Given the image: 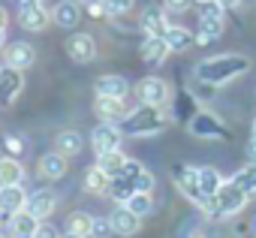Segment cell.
Segmentation results:
<instances>
[{
    "instance_id": "6da1fadb",
    "label": "cell",
    "mask_w": 256,
    "mask_h": 238,
    "mask_svg": "<svg viewBox=\"0 0 256 238\" xmlns=\"http://www.w3.org/2000/svg\"><path fill=\"white\" fill-rule=\"evenodd\" d=\"M247 70H250V60L244 54H217L196 66V78L205 84H226V82L244 76Z\"/></svg>"
},
{
    "instance_id": "7a4b0ae2",
    "label": "cell",
    "mask_w": 256,
    "mask_h": 238,
    "mask_svg": "<svg viewBox=\"0 0 256 238\" xmlns=\"http://www.w3.org/2000/svg\"><path fill=\"white\" fill-rule=\"evenodd\" d=\"M166 106H139L133 108V114L124 121V133L126 136H151V133H160L166 127Z\"/></svg>"
},
{
    "instance_id": "3957f363",
    "label": "cell",
    "mask_w": 256,
    "mask_h": 238,
    "mask_svg": "<svg viewBox=\"0 0 256 238\" xmlns=\"http://www.w3.org/2000/svg\"><path fill=\"white\" fill-rule=\"evenodd\" d=\"M196 169H199V166H178V169H175V184H178V190H181L193 205H199L208 217H214L217 199L202 193V187H199V172H196Z\"/></svg>"
},
{
    "instance_id": "277c9868",
    "label": "cell",
    "mask_w": 256,
    "mask_h": 238,
    "mask_svg": "<svg viewBox=\"0 0 256 238\" xmlns=\"http://www.w3.org/2000/svg\"><path fill=\"white\" fill-rule=\"evenodd\" d=\"M223 28H226V22H223V6L217 4H205V12L199 16V36H196V42L199 46H208V42H214V40H220L223 36Z\"/></svg>"
},
{
    "instance_id": "5b68a950",
    "label": "cell",
    "mask_w": 256,
    "mask_h": 238,
    "mask_svg": "<svg viewBox=\"0 0 256 238\" xmlns=\"http://www.w3.org/2000/svg\"><path fill=\"white\" fill-rule=\"evenodd\" d=\"M217 211H214V217H232V214H238L244 205H247V193L229 178L220 190H217Z\"/></svg>"
},
{
    "instance_id": "8992f818",
    "label": "cell",
    "mask_w": 256,
    "mask_h": 238,
    "mask_svg": "<svg viewBox=\"0 0 256 238\" xmlns=\"http://www.w3.org/2000/svg\"><path fill=\"white\" fill-rule=\"evenodd\" d=\"M94 112L100 114V121H108V124L126 121V118L133 114V108L126 106V96H96Z\"/></svg>"
},
{
    "instance_id": "52a82bcc",
    "label": "cell",
    "mask_w": 256,
    "mask_h": 238,
    "mask_svg": "<svg viewBox=\"0 0 256 238\" xmlns=\"http://www.w3.org/2000/svg\"><path fill=\"white\" fill-rule=\"evenodd\" d=\"M120 142H124V130H118V127L108 124V121H100V127H94V133H90V148H94L96 154L120 151Z\"/></svg>"
},
{
    "instance_id": "ba28073f",
    "label": "cell",
    "mask_w": 256,
    "mask_h": 238,
    "mask_svg": "<svg viewBox=\"0 0 256 238\" xmlns=\"http://www.w3.org/2000/svg\"><path fill=\"white\" fill-rule=\"evenodd\" d=\"M169 84L163 82V78H154V76H148V78H142L139 84H136V96H139V102H145V106H166L169 102Z\"/></svg>"
},
{
    "instance_id": "9c48e42d",
    "label": "cell",
    "mask_w": 256,
    "mask_h": 238,
    "mask_svg": "<svg viewBox=\"0 0 256 238\" xmlns=\"http://www.w3.org/2000/svg\"><path fill=\"white\" fill-rule=\"evenodd\" d=\"M190 133L196 139H226V127L217 121L211 112H196L190 118Z\"/></svg>"
},
{
    "instance_id": "30bf717a",
    "label": "cell",
    "mask_w": 256,
    "mask_h": 238,
    "mask_svg": "<svg viewBox=\"0 0 256 238\" xmlns=\"http://www.w3.org/2000/svg\"><path fill=\"white\" fill-rule=\"evenodd\" d=\"M22 72L24 70H16L10 64L0 66V106H10L22 94V88H24V76Z\"/></svg>"
},
{
    "instance_id": "8fae6325",
    "label": "cell",
    "mask_w": 256,
    "mask_h": 238,
    "mask_svg": "<svg viewBox=\"0 0 256 238\" xmlns=\"http://www.w3.org/2000/svg\"><path fill=\"white\" fill-rule=\"evenodd\" d=\"M66 54H70V60H76V64H90V60L96 58V42H94V36H90V34H72V36L66 40Z\"/></svg>"
},
{
    "instance_id": "7c38bea8",
    "label": "cell",
    "mask_w": 256,
    "mask_h": 238,
    "mask_svg": "<svg viewBox=\"0 0 256 238\" xmlns=\"http://www.w3.org/2000/svg\"><path fill=\"white\" fill-rule=\"evenodd\" d=\"M108 220H112V229H114V235H124V238H130V235H136L139 232V214L136 211H130V205H118L112 214H108Z\"/></svg>"
},
{
    "instance_id": "4fadbf2b",
    "label": "cell",
    "mask_w": 256,
    "mask_h": 238,
    "mask_svg": "<svg viewBox=\"0 0 256 238\" xmlns=\"http://www.w3.org/2000/svg\"><path fill=\"white\" fill-rule=\"evenodd\" d=\"M139 28H142V34H145V36H166V30H169L166 6H154V4H151V6L142 12Z\"/></svg>"
},
{
    "instance_id": "5bb4252c",
    "label": "cell",
    "mask_w": 256,
    "mask_h": 238,
    "mask_svg": "<svg viewBox=\"0 0 256 238\" xmlns=\"http://www.w3.org/2000/svg\"><path fill=\"white\" fill-rule=\"evenodd\" d=\"M54 205H58V196H54V190H48V187H42V190H34L30 196H28V211L34 214V217H40V220H46L52 211H54Z\"/></svg>"
},
{
    "instance_id": "9a60e30c",
    "label": "cell",
    "mask_w": 256,
    "mask_h": 238,
    "mask_svg": "<svg viewBox=\"0 0 256 238\" xmlns=\"http://www.w3.org/2000/svg\"><path fill=\"white\" fill-rule=\"evenodd\" d=\"M28 196H30V193H24V187H22V184L0 187V208H4V214H6V217H12V214L24 211Z\"/></svg>"
},
{
    "instance_id": "2e32d148",
    "label": "cell",
    "mask_w": 256,
    "mask_h": 238,
    "mask_svg": "<svg viewBox=\"0 0 256 238\" xmlns=\"http://www.w3.org/2000/svg\"><path fill=\"white\" fill-rule=\"evenodd\" d=\"M4 58H6L10 66H16V70H28V66H34L36 52H34L30 42H10V46L4 48Z\"/></svg>"
},
{
    "instance_id": "e0dca14e",
    "label": "cell",
    "mask_w": 256,
    "mask_h": 238,
    "mask_svg": "<svg viewBox=\"0 0 256 238\" xmlns=\"http://www.w3.org/2000/svg\"><path fill=\"white\" fill-rule=\"evenodd\" d=\"M18 24L24 28V30H46L48 24H52V12L46 10V6H24L22 12H18Z\"/></svg>"
},
{
    "instance_id": "ac0fdd59",
    "label": "cell",
    "mask_w": 256,
    "mask_h": 238,
    "mask_svg": "<svg viewBox=\"0 0 256 238\" xmlns=\"http://www.w3.org/2000/svg\"><path fill=\"white\" fill-rule=\"evenodd\" d=\"M40 217H34L28 208L24 211H18V214H12L10 217V232H12V238H34L36 235V229H40Z\"/></svg>"
},
{
    "instance_id": "d6986e66",
    "label": "cell",
    "mask_w": 256,
    "mask_h": 238,
    "mask_svg": "<svg viewBox=\"0 0 256 238\" xmlns=\"http://www.w3.org/2000/svg\"><path fill=\"white\" fill-rule=\"evenodd\" d=\"M78 18H82V6L76 4V0H60V4H54V10H52V22L58 24V28H76L78 24Z\"/></svg>"
},
{
    "instance_id": "ffe728a7",
    "label": "cell",
    "mask_w": 256,
    "mask_h": 238,
    "mask_svg": "<svg viewBox=\"0 0 256 238\" xmlns=\"http://www.w3.org/2000/svg\"><path fill=\"white\" fill-rule=\"evenodd\" d=\"M169 42H166V36H145V42H142V48H139V54H142V60L145 64H163L166 58H169Z\"/></svg>"
},
{
    "instance_id": "44dd1931",
    "label": "cell",
    "mask_w": 256,
    "mask_h": 238,
    "mask_svg": "<svg viewBox=\"0 0 256 238\" xmlns=\"http://www.w3.org/2000/svg\"><path fill=\"white\" fill-rule=\"evenodd\" d=\"M40 175L48 178V181L64 178V175H66V157H64L60 151H48V154H42V157H40Z\"/></svg>"
},
{
    "instance_id": "7402d4cb",
    "label": "cell",
    "mask_w": 256,
    "mask_h": 238,
    "mask_svg": "<svg viewBox=\"0 0 256 238\" xmlns=\"http://www.w3.org/2000/svg\"><path fill=\"white\" fill-rule=\"evenodd\" d=\"M130 84L124 76H100L96 78V96H126Z\"/></svg>"
},
{
    "instance_id": "603a6c76",
    "label": "cell",
    "mask_w": 256,
    "mask_h": 238,
    "mask_svg": "<svg viewBox=\"0 0 256 238\" xmlns=\"http://www.w3.org/2000/svg\"><path fill=\"white\" fill-rule=\"evenodd\" d=\"M108 187H112V175H108L106 169H100V166H90V169L84 172V190H88V193L106 196V193H108Z\"/></svg>"
},
{
    "instance_id": "cb8c5ba5",
    "label": "cell",
    "mask_w": 256,
    "mask_h": 238,
    "mask_svg": "<svg viewBox=\"0 0 256 238\" xmlns=\"http://www.w3.org/2000/svg\"><path fill=\"white\" fill-rule=\"evenodd\" d=\"M22 178H24V166L16 157H0V187L22 184Z\"/></svg>"
},
{
    "instance_id": "d4e9b609",
    "label": "cell",
    "mask_w": 256,
    "mask_h": 238,
    "mask_svg": "<svg viewBox=\"0 0 256 238\" xmlns=\"http://www.w3.org/2000/svg\"><path fill=\"white\" fill-rule=\"evenodd\" d=\"M166 42H169L172 52H187V48L196 46V36H193L187 28H181V24H169V30H166Z\"/></svg>"
},
{
    "instance_id": "484cf974",
    "label": "cell",
    "mask_w": 256,
    "mask_h": 238,
    "mask_svg": "<svg viewBox=\"0 0 256 238\" xmlns=\"http://www.w3.org/2000/svg\"><path fill=\"white\" fill-rule=\"evenodd\" d=\"M133 193H136V181H133V178H126V175H114V178H112L108 196H112L118 205H126Z\"/></svg>"
},
{
    "instance_id": "4316f807",
    "label": "cell",
    "mask_w": 256,
    "mask_h": 238,
    "mask_svg": "<svg viewBox=\"0 0 256 238\" xmlns=\"http://www.w3.org/2000/svg\"><path fill=\"white\" fill-rule=\"evenodd\" d=\"M54 151H60L64 157H76V154H82V136H78L76 130H64V133H58V139H54Z\"/></svg>"
},
{
    "instance_id": "83f0119b",
    "label": "cell",
    "mask_w": 256,
    "mask_h": 238,
    "mask_svg": "<svg viewBox=\"0 0 256 238\" xmlns=\"http://www.w3.org/2000/svg\"><path fill=\"white\" fill-rule=\"evenodd\" d=\"M196 172H199V187H202L205 196H217V190L226 184L223 175H220L214 166H202V169H196Z\"/></svg>"
},
{
    "instance_id": "f1b7e54d",
    "label": "cell",
    "mask_w": 256,
    "mask_h": 238,
    "mask_svg": "<svg viewBox=\"0 0 256 238\" xmlns=\"http://www.w3.org/2000/svg\"><path fill=\"white\" fill-rule=\"evenodd\" d=\"M126 160H130V157H124L120 151H106V154H96V166H100V169H106V172H108L112 178L124 172Z\"/></svg>"
},
{
    "instance_id": "f546056e",
    "label": "cell",
    "mask_w": 256,
    "mask_h": 238,
    "mask_svg": "<svg viewBox=\"0 0 256 238\" xmlns=\"http://www.w3.org/2000/svg\"><path fill=\"white\" fill-rule=\"evenodd\" d=\"M94 220H96V217H90L88 211H72V214L66 217V232H76V235H84V238H90Z\"/></svg>"
},
{
    "instance_id": "4dcf8cb0",
    "label": "cell",
    "mask_w": 256,
    "mask_h": 238,
    "mask_svg": "<svg viewBox=\"0 0 256 238\" xmlns=\"http://www.w3.org/2000/svg\"><path fill=\"white\" fill-rule=\"evenodd\" d=\"M232 181H235V184H238L247 196H253V193H256V163L250 160L244 169H238V172L232 175Z\"/></svg>"
},
{
    "instance_id": "1f68e13d",
    "label": "cell",
    "mask_w": 256,
    "mask_h": 238,
    "mask_svg": "<svg viewBox=\"0 0 256 238\" xmlns=\"http://www.w3.org/2000/svg\"><path fill=\"white\" fill-rule=\"evenodd\" d=\"M126 205H130V211H136L139 217H145V214L154 211V199H151V193H142V190H136Z\"/></svg>"
},
{
    "instance_id": "d6a6232c",
    "label": "cell",
    "mask_w": 256,
    "mask_h": 238,
    "mask_svg": "<svg viewBox=\"0 0 256 238\" xmlns=\"http://www.w3.org/2000/svg\"><path fill=\"white\" fill-rule=\"evenodd\" d=\"M106 4V16H120V12H130L136 0H102Z\"/></svg>"
},
{
    "instance_id": "836d02e7",
    "label": "cell",
    "mask_w": 256,
    "mask_h": 238,
    "mask_svg": "<svg viewBox=\"0 0 256 238\" xmlns=\"http://www.w3.org/2000/svg\"><path fill=\"white\" fill-rule=\"evenodd\" d=\"M108 235H114V229H112V220H106V217H96V220H94V229H90V238H108Z\"/></svg>"
},
{
    "instance_id": "e575fe53",
    "label": "cell",
    "mask_w": 256,
    "mask_h": 238,
    "mask_svg": "<svg viewBox=\"0 0 256 238\" xmlns=\"http://www.w3.org/2000/svg\"><path fill=\"white\" fill-rule=\"evenodd\" d=\"M193 4H196V0H163L166 12H187Z\"/></svg>"
},
{
    "instance_id": "d590c367",
    "label": "cell",
    "mask_w": 256,
    "mask_h": 238,
    "mask_svg": "<svg viewBox=\"0 0 256 238\" xmlns=\"http://www.w3.org/2000/svg\"><path fill=\"white\" fill-rule=\"evenodd\" d=\"M4 148H6L12 157H18V154H22V148H24V142H22L18 136H6V139H4Z\"/></svg>"
},
{
    "instance_id": "8d00e7d4",
    "label": "cell",
    "mask_w": 256,
    "mask_h": 238,
    "mask_svg": "<svg viewBox=\"0 0 256 238\" xmlns=\"http://www.w3.org/2000/svg\"><path fill=\"white\" fill-rule=\"evenodd\" d=\"M136 187H139L142 193H151V190H154V175H151V172L145 169V172H142V175L136 178Z\"/></svg>"
},
{
    "instance_id": "74e56055",
    "label": "cell",
    "mask_w": 256,
    "mask_h": 238,
    "mask_svg": "<svg viewBox=\"0 0 256 238\" xmlns=\"http://www.w3.org/2000/svg\"><path fill=\"white\" fill-rule=\"evenodd\" d=\"M34 238H60V235H58V226H52V223H40V229H36Z\"/></svg>"
},
{
    "instance_id": "f35d334b",
    "label": "cell",
    "mask_w": 256,
    "mask_h": 238,
    "mask_svg": "<svg viewBox=\"0 0 256 238\" xmlns=\"http://www.w3.org/2000/svg\"><path fill=\"white\" fill-rule=\"evenodd\" d=\"M106 12V4H102V0H90V4H88V16L90 18H100Z\"/></svg>"
},
{
    "instance_id": "ab89813d",
    "label": "cell",
    "mask_w": 256,
    "mask_h": 238,
    "mask_svg": "<svg viewBox=\"0 0 256 238\" xmlns=\"http://www.w3.org/2000/svg\"><path fill=\"white\" fill-rule=\"evenodd\" d=\"M217 4H220L223 10H238V6L244 4V0H217Z\"/></svg>"
},
{
    "instance_id": "60d3db41",
    "label": "cell",
    "mask_w": 256,
    "mask_h": 238,
    "mask_svg": "<svg viewBox=\"0 0 256 238\" xmlns=\"http://www.w3.org/2000/svg\"><path fill=\"white\" fill-rule=\"evenodd\" d=\"M247 157H250V160L256 163V136H253V139L247 142Z\"/></svg>"
},
{
    "instance_id": "b9f144b4",
    "label": "cell",
    "mask_w": 256,
    "mask_h": 238,
    "mask_svg": "<svg viewBox=\"0 0 256 238\" xmlns=\"http://www.w3.org/2000/svg\"><path fill=\"white\" fill-rule=\"evenodd\" d=\"M24 6H42V0H18V10H24Z\"/></svg>"
},
{
    "instance_id": "7bdbcfd3",
    "label": "cell",
    "mask_w": 256,
    "mask_h": 238,
    "mask_svg": "<svg viewBox=\"0 0 256 238\" xmlns=\"http://www.w3.org/2000/svg\"><path fill=\"white\" fill-rule=\"evenodd\" d=\"M0 30H6V12L0 10Z\"/></svg>"
},
{
    "instance_id": "ee69618b",
    "label": "cell",
    "mask_w": 256,
    "mask_h": 238,
    "mask_svg": "<svg viewBox=\"0 0 256 238\" xmlns=\"http://www.w3.org/2000/svg\"><path fill=\"white\" fill-rule=\"evenodd\" d=\"M60 238H84V235H76V232H64Z\"/></svg>"
},
{
    "instance_id": "f6af8a7d",
    "label": "cell",
    "mask_w": 256,
    "mask_h": 238,
    "mask_svg": "<svg viewBox=\"0 0 256 238\" xmlns=\"http://www.w3.org/2000/svg\"><path fill=\"white\" fill-rule=\"evenodd\" d=\"M199 4H214V0H199Z\"/></svg>"
},
{
    "instance_id": "bcb514c9",
    "label": "cell",
    "mask_w": 256,
    "mask_h": 238,
    "mask_svg": "<svg viewBox=\"0 0 256 238\" xmlns=\"http://www.w3.org/2000/svg\"><path fill=\"white\" fill-rule=\"evenodd\" d=\"M253 136H256V121H253Z\"/></svg>"
},
{
    "instance_id": "7dc6e473",
    "label": "cell",
    "mask_w": 256,
    "mask_h": 238,
    "mask_svg": "<svg viewBox=\"0 0 256 238\" xmlns=\"http://www.w3.org/2000/svg\"><path fill=\"white\" fill-rule=\"evenodd\" d=\"M0 217H4V208H0Z\"/></svg>"
},
{
    "instance_id": "c3c4849f",
    "label": "cell",
    "mask_w": 256,
    "mask_h": 238,
    "mask_svg": "<svg viewBox=\"0 0 256 238\" xmlns=\"http://www.w3.org/2000/svg\"><path fill=\"white\" fill-rule=\"evenodd\" d=\"M0 238H4V235H0Z\"/></svg>"
}]
</instances>
